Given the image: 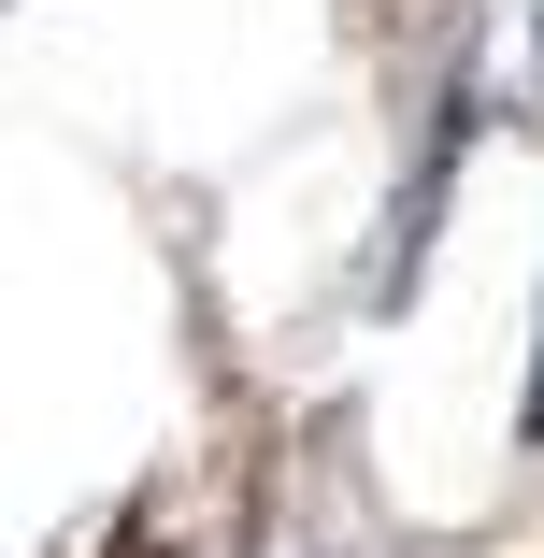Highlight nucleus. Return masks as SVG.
Listing matches in <instances>:
<instances>
[{
  "label": "nucleus",
  "mask_w": 544,
  "mask_h": 558,
  "mask_svg": "<svg viewBox=\"0 0 544 558\" xmlns=\"http://www.w3.org/2000/svg\"><path fill=\"white\" fill-rule=\"evenodd\" d=\"M530 444H544V373H530Z\"/></svg>",
  "instance_id": "nucleus-1"
}]
</instances>
